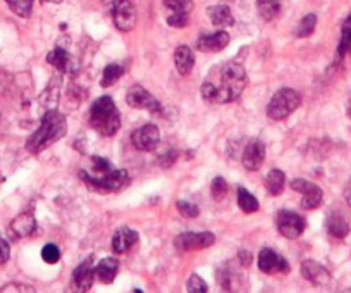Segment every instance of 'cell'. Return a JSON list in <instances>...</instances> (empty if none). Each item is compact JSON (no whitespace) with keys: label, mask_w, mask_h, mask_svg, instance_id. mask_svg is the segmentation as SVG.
Returning a JSON list of instances; mask_svg holds the SVG:
<instances>
[{"label":"cell","mask_w":351,"mask_h":293,"mask_svg":"<svg viewBox=\"0 0 351 293\" xmlns=\"http://www.w3.org/2000/svg\"><path fill=\"white\" fill-rule=\"evenodd\" d=\"M246 82H248V78H246L245 67L241 64L228 62L219 69V83L208 80L202 85L200 92L207 102L228 104L241 95Z\"/></svg>","instance_id":"6da1fadb"},{"label":"cell","mask_w":351,"mask_h":293,"mask_svg":"<svg viewBox=\"0 0 351 293\" xmlns=\"http://www.w3.org/2000/svg\"><path fill=\"white\" fill-rule=\"evenodd\" d=\"M81 180L86 183V187L92 191L99 194H112L121 191L130 185V174L124 169H116L112 164L104 157H92L90 169H84L80 173Z\"/></svg>","instance_id":"7a4b0ae2"},{"label":"cell","mask_w":351,"mask_h":293,"mask_svg":"<svg viewBox=\"0 0 351 293\" xmlns=\"http://www.w3.org/2000/svg\"><path fill=\"white\" fill-rule=\"evenodd\" d=\"M67 133V119L56 109L47 110L42 117V124L38 130L28 138L26 141V149L32 154H40L45 149H49L50 145L59 141L60 138L66 137Z\"/></svg>","instance_id":"3957f363"},{"label":"cell","mask_w":351,"mask_h":293,"mask_svg":"<svg viewBox=\"0 0 351 293\" xmlns=\"http://www.w3.org/2000/svg\"><path fill=\"white\" fill-rule=\"evenodd\" d=\"M90 124L102 137H114L121 128V113L110 97H100L90 109Z\"/></svg>","instance_id":"277c9868"},{"label":"cell","mask_w":351,"mask_h":293,"mask_svg":"<svg viewBox=\"0 0 351 293\" xmlns=\"http://www.w3.org/2000/svg\"><path fill=\"white\" fill-rule=\"evenodd\" d=\"M302 104V97L296 90L282 89L274 93L267 106V116L274 121H282L291 116Z\"/></svg>","instance_id":"5b68a950"},{"label":"cell","mask_w":351,"mask_h":293,"mask_svg":"<svg viewBox=\"0 0 351 293\" xmlns=\"http://www.w3.org/2000/svg\"><path fill=\"white\" fill-rule=\"evenodd\" d=\"M110 16L121 32H131L136 26V9L131 0H109Z\"/></svg>","instance_id":"8992f818"},{"label":"cell","mask_w":351,"mask_h":293,"mask_svg":"<svg viewBox=\"0 0 351 293\" xmlns=\"http://www.w3.org/2000/svg\"><path fill=\"white\" fill-rule=\"evenodd\" d=\"M276 226L279 233L289 240H296L303 235L306 228V221L300 214L293 211H281L276 218Z\"/></svg>","instance_id":"52a82bcc"},{"label":"cell","mask_w":351,"mask_h":293,"mask_svg":"<svg viewBox=\"0 0 351 293\" xmlns=\"http://www.w3.org/2000/svg\"><path fill=\"white\" fill-rule=\"evenodd\" d=\"M215 244V235L210 231H188V233H181L176 237L174 245L176 248H180L183 252L191 250H202V248H208Z\"/></svg>","instance_id":"ba28073f"},{"label":"cell","mask_w":351,"mask_h":293,"mask_svg":"<svg viewBox=\"0 0 351 293\" xmlns=\"http://www.w3.org/2000/svg\"><path fill=\"white\" fill-rule=\"evenodd\" d=\"M291 188L303 195L302 209H305V211H313V209L320 207V204H322L324 200L322 188L317 187V185L312 183V181L300 180L298 178V180L291 181Z\"/></svg>","instance_id":"9c48e42d"},{"label":"cell","mask_w":351,"mask_h":293,"mask_svg":"<svg viewBox=\"0 0 351 293\" xmlns=\"http://www.w3.org/2000/svg\"><path fill=\"white\" fill-rule=\"evenodd\" d=\"M126 102L134 109L150 110V113H160L162 106L148 90H145L141 85H134L128 90Z\"/></svg>","instance_id":"30bf717a"},{"label":"cell","mask_w":351,"mask_h":293,"mask_svg":"<svg viewBox=\"0 0 351 293\" xmlns=\"http://www.w3.org/2000/svg\"><path fill=\"white\" fill-rule=\"evenodd\" d=\"M158 141H160V131L155 124H145V126L138 128L136 131H133L131 134V143L136 147L141 152H152L158 147Z\"/></svg>","instance_id":"8fae6325"},{"label":"cell","mask_w":351,"mask_h":293,"mask_svg":"<svg viewBox=\"0 0 351 293\" xmlns=\"http://www.w3.org/2000/svg\"><path fill=\"white\" fill-rule=\"evenodd\" d=\"M258 269L262 272H265V274L289 272V264L285 257H281L272 248H262L258 254Z\"/></svg>","instance_id":"7c38bea8"},{"label":"cell","mask_w":351,"mask_h":293,"mask_svg":"<svg viewBox=\"0 0 351 293\" xmlns=\"http://www.w3.org/2000/svg\"><path fill=\"white\" fill-rule=\"evenodd\" d=\"M93 255H88L73 272V285L76 286L80 292H88V290L93 286V281H95V266H93Z\"/></svg>","instance_id":"4fadbf2b"},{"label":"cell","mask_w":351,"mask_h":293,"mask_svg":"<svg viewBox=\"0 0 351 293\" xmlns=\"http://www.w3.org/2000/svg\"><path fill=\"white\" fill-rule=\"evenodd\" d=\"M265 161V145L258 138L248 141L243 152V166L248 171H258Z\"/></svg>","instance_id":"5bb4252c"},{"label":"cell","mask_w":351,"mask_h":293,"mask_svg":"<svg viewBox=\"0 0 351 293\" xmlns=\"http://www.w3.org/2000/svg\"><path fill=\"white\" fill-rule=\"evenodd\" d=\"M302 274L306 281L315 286H327L330 283V274L322 264L315 261H305L302 264Z\"/></svg>","instance_id":"9a60e30c"},{"label":"cell","mask_w":351,"mask_h":293,"mask_svg":"<svg viewBox=\"0 0 351 293\" xmlns=\"http://www.w3.org/2000/svg\"><path fill=\"white\" fill-rule=\"evenodd\" d=\"M36 230V219L32 212H23L9 226L12 238H26Z\"/></svg>","instance_id":"2e32d148"},{"label":"cell","mask_w":351,"mask_h":293,"mask_svg":"<svg viewBox=\"0 0 351 293\" xmlns=\"http://www.w3.org/2000/svg\"><path fill=\"white\" fill-rule=\"evenodd\" d=\"M138 244V233L130 228H119V230L114 233L112 238V250L116 254L123 255L126 252H130L134 245Z\"/></svg>","instance_id":"e0dca14e"},{"label":"cell","mask_w":351,"mask_h":293,"mask_svg":"<svg viewBox=\"0 0 351 293\" xmlns=\"http://www.w3.org/2000/svg\"><path fill=\"white\" fill-rule=\"evenodd\" d=\"M229 40L231 38H229L228 32H215L212 35H202L198 38L197 47L204 52H219L229 45Z\"/></svg>","instance_id":"ac0fdd59"},{"label":"cell","mask_w":351,"mask_h":293,"mask_svg":"<svg viewBox=\"0 0 351 293\" xmlns=\"http://www.w3.org/2000/svg\"><path fill=\"white\" fill-rule=\"evenodd\" d=\"M326 228H327V233L330 237L337 238V240H343L344 237H348L350 233V224H348L346 219L343 218V214L339 212H330L326 219Z\"/></svg>","instance_id":"d6986e66"},{"label":"cell","mask_w":351,"mask_h":293,"mask_svg":"<svg viewBox=\"0 0 351 293\" xmlns=\"http://www.w3.org/2000/svg\"><path fill=\"white\" fill-rule=\"evenodd\" d=\"M174 64H176V69L180 71V75H183V76L190 75L191 71H193V66H195L193 50L186 45L178 47L174 52Z\"/></svg>","instance_id":"ffe728a7"},{"label":"cell","mask_w":351,"mask_h":293,"mask_svg":"<svg viewBox=\"0 0 351 293\" xmlns=\"http://www.w3.org/2000/svg\"><path fill=\"white\" fill-rule=\"evenodd\" d=\"M97 271V278L100 279L102 283L109 285L116 279L117 272H119V261L116 257H107L104 261L99 262V266L95 268Z\"/></svg>","instance_id":"44dd1931"},{"label":"cell","mask_w":351,"mask_h":293,"mask_svg":"<svg viewBox=\"0 0 351 293\" xmlns=\"http://www.w3.org/2000/svg\"><path fill=\"white\" fill-rule=\"evenodd\" d=\"M47 62L52 64L56 69H59L60 73H69L71 69H73V57H71V54L67 52L66 49H60V47H57V49H53L52 52L47 56Z\"/></svg>","instance_id":"7402d4cb"},{"label":"cell","mask_w":351,"mask_h":293,"mask_svg":"<svg viewBox=\"0 0 351 293\" xmlns=\"http://www.w3.org/2000/svg\"><path fill=\"white\" fill-rule=\"evenodd\" d=\"M208 18H210L212 25L219 26V28H228V26L234 25V18H232L231 9L228 5H212V8H208Z\"/></svg>","instance_id":"603a6c76"},{"label":"cell","mask_w":351,"mask_h":293,"mask_svg":"<svg viewBox=\"0 0 351 293\" xmlns=\"http://www.w3.org/2000/svg\"><path fill=\"white\" fill-rule=\"evenodd\" d=\"M286 185V176L281 169H272L269 171L267 176H265V188L271 195H281L285 190Z\"/></svg>","instance_id":"cb8c5ba5"},{"label":"cell","mask_w":351,"mask_h":293,"mask_svg":"<svg viewBox=\"0 0 351 293\" xmlns=\"http://www.w3.org/2000/svg\"><path fill=\"white\" fill-rule=\"evenodd\" d=\"M256 9L265 21H272L281 12V0H256Z\"/></svg>","instance_id":"d4e9b609"},{"label":"cell","mask_w":351,"mask_h":293,"mask_svg":"<svg viewBox=\"0 0 351 293\" xmlns=\"http://www.w3.org/2000/svg\"><path fill=\"white\" fill-rule=\"evenodd\" d=\"M238 205L243 212H246V214H253V212H256L260 209L258 200L243 187L238 188Z\"/></svg>","instance_id":"484cf974"},{"label":"cell","mask_w":351,"mask_h":293,"mask_svg":"<svg viewBox=\"0 0 351 293\" xmlns=\"http://www.w3.org/2000/svg\"><path fill=\"white\" fill-rule=\"evenodd\" d=\"M123 75V66H119V64H107L106 69H104L102 73V82H100V85H102V89H109L114 83H117V80Z\"/></svg>","instance_id":"4316f807"},{"label":"cell","mask_w":351,"mask_h":293,"mask_svg":"<svg viewBox=\"0 0 351 293\" xmlns=\"http://www.w3.org/2000/svg\"><path fill=\"white\" fill-rule=\"evenodd\" d=\"M337 54H339V57L351 54V14L344 19L343 28H341V42L337 47Z\"/></svg>","instance_id":"83f0119b"},{"label":"cell","mask_w":351,"mask_h":293,"mask_svg":"<svg viewBox=\"0 0 351 293\" xmlns=\"http://www.w3.org/2000/svg\"><path fill=\"white\" fill-rule=\"evenodd\" d=\"M11 11L19 18H29L33 11V2L35 0H5Z\"/></svg>","instance_id":"f1b7e54d"},{"label":"cell","mask_w":351,"mask_h":293,"mask_svg":"<svg viewBox=\"0 0 351 293\" xmlns=\"http://www.w3.org/2000/svg\"><path fill=\"white\" fill-rule=\"evenodd\" d=\"M315 26H317V16L306 14L305 18L300 21L298 28H296V36H298V38H306V36H310L313 32H315Z\"/></svg>","instance_id":"f546056e"},{"label":"cell","mask_w":351,"mask_h":293,"mask_svg":"<svg viewBox=\"0 0 351 293\" xmlns=\"http://www.w3.org/2000/svg\"><path fill=\"white\" fill-rule=\"evenodd\" d=\"M210 191H212V197H214V200L221 202L229 191V187H228V183H226L224 178L222 176L214 178V181H212V185H210Z\"/></svg>","instance_id":"4dcf8cb0"},{"label":"cell","mask_w":351,"mask_h":293,"mask_svg":"<svg viewBox=\"0 0 351 293\" xmlns=\"http://www.w3.org/2000/svg\"><path fill=\"white\" fill-rule=\"evenodd\" d=\"M164 5L169 12H188L193 8V0H164Z\"/></svg>","instance_id":"1f68e13d"},{"label":"cell","mask_w":351,"mask_h":293,"mask_svg":"<svg viewBox=\"0 0 351 293\" xmlns=\"http://www.w3.org/2000/svg\"><path fill=\"white\" fill-rule=\"evenodd\" d=\"M178 211H180V214L183 215V218L188 219H195L200 215V209H198V205H195L193 202L180 200L178 202Z\"/></svg>","instance_id":"d6a6232c"},{"label":"cell","mask_w":351,"mask_h":293,"mask_svg":"<svg viewBox=\"0 0 351 293\" xmlns=\"http://www.w3.org/2000/svg\"><path fill=\"white\" fill-rule=\"evenodd\" d=\"M190 21V14L188 12H169L167 25L171 28H184Z\"/></svg>","instance_id":"836d02e7"},{"label":"cell","mask_w":351,"mask_h":293,"mask_svg":"<svg viewBox=\"0 0 351 293\" xmlns=\"http://www.w3.org/2000/svg\"><path fill=\"white\" fill-rule=\"evenodd\" d=\"M42 259L47 262V264H57L60 261V250L57 245L47 244L45 247L42 248Z\"/></svg>","instance_id":"e575fe53"},{"label":"cell","mask_w":351,"mask_h":293,"mask_svg":"<svg viewBox=\"0 0 351 293\" xmlns=\"http://www.w3.org/2000/svg\"><path fill=\"white\" fill-rule=\"evenodd\" d=\"M186 290L191 293H204V292H207L208 286H207V283L200 278V276L191 274L190 279H188V283H186Z\"/></svg>","instance_id":"d590c367"},{"label":"cell","mask_w":351,"mask_h":293,"mask_svg":"<svg viewBox=\"0 0 351 293\" xmlns=\"http://www.w3.org/2000/svg\"><path fill=\"white\" fill-rule=\"evenodd\" d=\"M11 257V247H9L8 242L0 237V264H5Z\"/></svg>","instance_id":"8d00e7d4"},{"label":"cell","mask_w":351,"mask_h":293,"mask_svg":"<svg viewBox=\"0 0 351 293\" xmlns=\"http://www.w3.org/2000/svg\"><path fill=\"white\" fill-rule=\"evenodd\" d=\"M2 292H33V288H29V286L9 285V286H5V288H2Z\"/></svg>","instance_id":"74e56055"},{"label":"cell","mask_w":351,"mask_h":293,"mask_svg":"<svg viewBox=\"0 0 351 293\" xmlns=\"http://www.w3.org/2000/svg\"><path fill=\"white\" fill-rule=\"evenodd\" d=\"M239 261H241V264L248 266L250 262H252V255H250V252H245V250L239 252Z\"/></svg>","instance_id":"f35d334b"},{"label":"cell","mask_w":351,"mask_h":293,"mask_svg":"<svg viewBox=\"0 0 351 293\" xmlns=\"http://www.w3.org/2000/svg\"><path fill=\"white\" fill-rule=\"evenodd\" d=\"M344 198H346L348 205L351 207V178H350V181H348L346 188H344Z\"/></svg>","instance_id":"ab89813d"},{"label":"cell","mask_w":351,"mask_h":293,"mask_svg":"<svg viewBox=\"0 0 351 293\" xmlns=\"http://www.w3.org/2000/svg\"><path fill=\"white\" fill-rule=\"evenodd\" d=\"M47 2H53V4H60L62 0H47Z\"/></svg>","instance_id":"60d3db41"},{"label":"cell","mask_w":351,"mask_h":293,"mask_svg":"<svg viewBox=\"0 0 351 293\" xmlns=\"http://www.w3.org/2000/svg\"><path fill=\"white\" fill-rule=\"evenodd\" d=\"M348 114H350V117H351V100H350V106H348Z\"/></svg>","instance_id":"b9f144b4"},{"label":"cell","mask_w":351,"mask_h":293,"mask_svg":"<svg viewBox=\"0 0 351 293\" xmlns=\"http://www.w3.org/2000/svg\"><path fill=\"white\" fill-rule=\"evenodd\" d=\"M228 2H232V0H228Z\"/></svg>","instance_id":"7bdbcfd3"}]
</instances>
